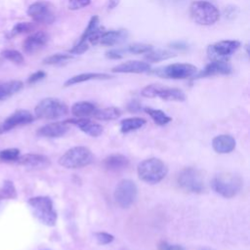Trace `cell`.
Instances as JSON below:
<instances>
[{"instance_id":"9a60e30c","label":"cell","mask_w":250,"mask_h":250,"mask_svg":"<svg viewBox=\"0 0 250 250\" xmlns=\"http://www.w3.org/2000/svg\"><path fill=\"white\" fill-rule=\"evenodd\" d=\"M16 161L21 166L34 169L47 168L51 164V161L47 156L38 153H26L20 155Z\"/></svg>"},{"instance_id":"cb8c5ba5","label":"cell","mask_w":250,"mask_h":250,"mask_svg":"<svg viewBox=\"0 0 250 250\" xmlns=\"http://www.w3.org/2000/svg\"><path fill=\"white\" fill-rule=\"evenodd\" d=\"M23 88V83L20 80H11L0 83V101L6 100Z\"/></svg>"},{"instance_id":"d6a6232c","label":"cell","mask_w":250,"mask_h":250,"mask_svg":"<svg viewBox=\"0 0 250 250\" xmlns=\"http://www.w3.org/2000/svg\"><path fill=\"white\" fill-rule=\"evenodd\" d=\"M152 50V46L149 44L145 43H134L126 47L125 51L134 55H141V54H146Z\"/></svg>"},{"instance_id":"f6af8a7d","label":"cell","mask_w":250,"mask_h":250,"mask_svg":"<svg viewBox=\"0 0 250 250\" xmlns=\"http://www.w3.org/2000/svg\"><path fill=\"white\" fill-rule=\"evenodd\" d=\"M119 1L120 0H108V2H107V9L108 10L114 9L119 4Z\"/></svg>"},{"instance_id":"2e32d148","label":"cell","mask_w":250,"mask_h":250,"mask_svg":"<svg viewBox=\"0 0 250 250\" xmlns=\"http://www.w3.org/2000/svg\"><path fill=\"white\" fill-rule=\"evenodd\" d=\"M232 72V67L228 61H212L204 69L196 75V78L213 76V75H228Z\"/></svg>"},{"instance_id":"6da1fadb","label":"cell","mask_w":250,"mask_h":250,"mask_svg":"<svg viewBox=\"0 0 250 250\" xmlns=\"http://www.w3.org/2000/svg\"><path fill=\"white\" fill-rule=\"evenodd\" d=\"M137 173L143 182L154 185L166 177L168 167L161 159L152 157L140 162L137 167Z\"/></svg>"},{"instance_id":"3957f363","label":"cell","mask_w":250,"mask_h":250,"mask_svg":"<svg viewBox=\"0 0 250 250\" xmlns=\"http://www.w3.org/2000/svg\"><path fill=\"white\" fill-rule=\"evenodd\" d=\"M215 192L225 198H232L242 188V180L239 176L231 173H221L214 177L211 183Z\"/></svg>"},{"instance_id":"52a82bcc","label":"cell","mask_w":250,"mask_h":250,"mask_svg":"<svg viewBox=\"0 0 250 250\" xmlns=\"http://www.w3.org/2000/svg\"><path fill=\"white\" fill-rule=\"evenodd\" d=\"M152 73L166 79H187L195 76L197 67L187 62H176L155 68Z\"/></svg>"},{"instance_id":"8992f818","label":"cell","mask_w":250,"mask_h":250,"mask_svg":"<svg viewBox=\"0 0 250 250\" xmlns=\"http://www.w3.org/2000/svg\"><path fill=\"white\" fill-rule=\"evenodd\" d=\"M36 117L41 119H57L68 112L67 105L57 98H45L34 108Z\"/></svg>"},{"instance_id":"d6986e66","label":"cell","mask_w":250,"mask_h":250,"mask_svg":"<svg viewBox=\"0 0 250 250\" xmlns=\"http://www.w3.org/2000/svg\"><path fill=\"white\" fill-rule=\"evenodd\" d=\"M67 124H73L78 127L82 132L91 136V137H99L103 133V127L97 122H94L90 119L78 118V119H68L64 121Z\"/></svg>"},{"instance_id":"74e56055","label":"cell","mask_w":250,"mask_h":250,"mask_svg":"<svg viewBox=\"0 0 250 250\" xmlns=\"http://www.w3.org/2000/svg\"><path fill=\"white\" fill-rule=\"evenodd\" d=\"M90 3H91V0H68L67 7L69 10L76 11L89 6Z\"/></svg>"},{"instance_id":"8d00e7d4","label":"cell","mask_w":250,"mask_h":250,"mask_svg":"<svg viewBox=\"0 0 250 250\" xmlns=\"http://www.w3.org/2000/svg\"><path fill=\"white\" fill-rule=\"evenodd\" d=\"M94 235H95V238H96L98 244H100V245L108 244V243L112 242L113 239H114V237H113L112 234H109V233L104 232V231L96 232Z\"/></svg>"},{"instance_id":"7402d4cb","label":"cell","mask_w":250,"mask_h":250,"mask_svg":"<svg viewBox=\"0 0 250 250\" xmlns=\"http://www.w3.org/2000/svg\"><path fill=\"white\" fill-rule=\"evenodd\" d=\"M212 146L218 153H229L235 147V140L230 135H219L212 141Z\"/></svg>"},{"instance_id":"ac0fdd59","label":"cell","mask_w":250,"mask_h":250,"mask_svg":"<svg viewBox=\"0 0 250 250\" xmlns=\"http://www.w3.org/2000/svg\"><path fill=\"white\" fill-rule=\"evenodd\" d=\"M69 130L68 124L63 122H52L40 127L37 135L45 138H59L62 137Z\"/></svg>"},{"instance_id":"d590c367","label":"cell","mask_w":250,"mask_h":250,"mask_svg":"<svg viewBox=\"0 0 250 250\" xmlns=\"http://www.w3.org/2000/svg\"><path fill=\"white\" fill-rule=\"evenodd\" d=\"M34 24L31 22H19L17 23L14 28L11 31V35L15 36L21 33H24V32H30L34 29Z\"/></svg>"},{"instance_id":"5b68a950","label":"cell","mask_w":250,"mask_h":250,"mask_svg":"<svg viewBox=\"0 0 250 250\" xmlns=\"http://www.w3.org/2000/svg\"><path fill=\"white\" fill-rule=\"evenodd\" d=\"M28 204L33 210L34 216L44 225L53 227L57 222V212L53 201L49 196H35L28 199Z\"/></svg>"},{"instance_id":"44dd1931","label":"cell","mask_w":250,"mask_h":250,"mask_svg":"<svg viewBox=\"0 0 250 250\" xmlns=\"http://www.w3.org/2000/svg\"><path fill=\"white\" fill-rule=\"evenodd\" d=\"M129 165V159L120 153H112L106 156L103 161V166L107 171H121L127 168Z\"/></svg>"},{"instance_id":"484cf974","label":"cell","mask_w":250,"mask_h":250,"mask_svg":"<svg viewBox=\"0 0 250 250\" xmlns=\"http://www.w3.org/2000/svg\"><path fill=\"white\" fill-rule=\"evenodd\" d=\"M146 119L142 117H129L121 120L120 122V131L124 134L136 131L142 128L146 124Z\"/></svg>"},{"instance_id":"ffe728a7","label":"cell","mask_w":250,"mask_h":250,"mask_svg":"<svg viewBox=\"0 0 250 250\" xmlns=\"http://www.w3.org/2000/svg\"><path fill=\"white\" fill-rule=\"evenodd\" d=\"M128 32L124 29L104 30L99 38V44L104 46H114L126 40Z\"/></svg>"},{"instance_id":"7c38bea8","label":"cell","mask_w":250,"mask_h":250,"mask_svg":"<svg viewBox=\"0 0 250 250\" xmlns=\"http://www.w3.org/2000/svg\"><path fill=\"white\" fill-rule=\"evenodd\" d=\"M27 15L38 23L51 24L56 20L54 7L45 1H37L32 3L27 9Z\"/></svg>"},{"instance_id":"4fadbf2b","label":"cell","mask_w":250,"mask_h":250,"mask_svg":"<svg viewBox=\"0 0 250 250\" xmlns=\"http://www.w3.org/2000/svg\"><path fill=\"white\" fill-rule=\"evenodd\" d=\"M34 117L33 115L25 109H19L16 110L14 113H12L10 116H8L4 122L0 125V133L8 132L15 127L29 124L33 121Z\"/></svg>"},{"instance_id":"f1b7e54d","label":"cell","mask_w":250,"mask_h":250,"mask_svg":"<svg viewBox=\"0 0 250 250\" xmlns=\"http://www.w3.org/2000/svg\"><path fill=\"white\" fill-rule=\"evenodd\" d=\"M144 110H145L146 113H147L151 117L153 122L155 124L159 125V126L166 125L170 121H172V118L160 109H155V108H151V107H145Z\"/></svg>"},{"instance_id":"f35d334b","label":"cell","mask_w":250,"mask_h":250,"mask_svg":"<svg viewBox=\"0 0 250 250\" xmlns=\"http://www.w3.org/2000/svg\"><path fill=\"white\" fill-rule=\"evenodd\" d=\"M158 250H185L182 245L179 244H170L167 241H160L157 245Z\"/></svg>"},{"instance_id":"4316f807","label":"cell","mask_w":250,"mask_h":250,"mask_svg":"<svg viewBox=\"0 0 250 250\" xmlns=\"http://www.w3.org/2000/svg\"><path fill=\"white\" fill-rule=\"evenodd\" d=\"M121 115V111L119 108L115 106H109L102 109H96V111L93 113V116L96 119L103 120V121H108V120H114L117 119Z\"/></svg>"},{"instance_id":"b9f144b4","label":"cell","mask_w":250,"mask_h":250,"mask_svg":"<svg viewBox=\"0 0 250 250\" xmlns=\"http://www.w3.org/2000/svg\"><path fill=\"white\" fill-rule=\"evenodd\" d=\"M105 57L110 60H119L123 57L122 50L120 49H110L105 52Z\"/></svg>"},{"instance_id":"4dcf8cb0","label":"cell","mask_w":250,"mask_h":250,"mask_svg":"<svg viewBox=\"0 0 250 250\" xmlns=\"http://www.w3.org/2000/svg\"><path fill=\"white\" fill-rule=\"evenodd\" d=\"M72 58H73V56L70 55V54L58 53V54H53V55L45 58L43 60V63L54 65V64H59V63H62V62H65L71 60Z\"/></svg>"},{"instance_id":"5bb4252c","label":"cell","mask_w":250,"mask_h":250,"mask_svg":"<svg viewBox=\"0 0 250 250\" xmlns=\"http://www.w3.org/2000/svg\"><path fill=\"white\" fill-rule=\"evenodd\" d=\"M49 36L44 31H36L27 36L23 43L22 49L26 54L32 55L39 52L48 42Z\"/></svg>"},{"instance_id":"8fae6325","label":"cell","mask_w":250,"mask_h":250,"mask_svg":"<svg viewBox=\"0 0 250 250\" xmlns=\"http://www.w3.org/2000/svg\"><path fill=\"white\" fill-rule=\"evenodd\" d=\"M239 47L237 40H221L207 47V56L212 61H227Z\"/></svg>"},{"instance_id":"7dc6e473","label":"cell","mask_w":250,"mask_h":250,"mask_svg":"<svg viewBox=\"0 0 250 250\" xmlns=\"http://www.w3.org/2000/svg\"><path fill=\"white\" fill-rule=\"evenodd\" d=\"M202 250H211V249H202Z\"/></svg>"},{"instance_id":"bcb514c9","label":"cell","mask_w":250,"mask_h":250,"mask_svg":"<svg viewBox=\"0 0 250 250\" xmlns=\"http://www.w3.org/2000/svg\"><path fill=\"white\" fill-rule=\"evenodd\" d=\"M172 2H180V1H184V0H170Z\"/></svg>"},{"instance_id":"1f68e13d","label":"cell","mask_w":250,"mask_h":250,"mask_svg":"<svg viewBox=\"0 0 250 250\" xmlns=\"http://www.w3.org/2000/svg\"><path fill=\"white\" fill-rule=\"evenodd\" d=\"M17 197V190L16 188L11 181H5L3 187L0 188V199L7 198L13 199Z\"/></svg>"},{"instance_id":"ba28073f","label":"cell","mask_w":250,"mask_h":250,"mask_svg":"<svg viewBox=\"0 0 250 250\" xmlns=\"http://www.w3.org/2000/svg\"><path fill=\"white\" fill-rule=\"evenodd\" d=\"M141 95L145 98H160L164 101L183 102L186 100L185 93L178 88H171L161 84H149L144 87Z\"/></svg>"},{"instance_id":"7bdbcfd3","label":"cell","mask_w":250,"mask_h":250,"mask_svg":"<svg viewBox=\"0 0 250 250\" xmlns=\"http://www.w3.org/2000/svg\"><path fill=\"white\" fill-rule=\"evenodd\" d=\"M128 109L130 111H139L141 109V105L138 102H132L129 105H128Z\"/></svg>"},{"instance_id":"30bf717a","label":"cell","mask_w":250,"mask_h":250,"mask_svg":"<svg viewBox=\"0 0 250 250\" xmlns=\"http://www.w3.org/2000/svg\"><path fill=\"white\" fill-rule=\"evenodd\" d=\"M113 196L116 203L120 207L128 208L137 199L138 188L132 180H129V179L121 180L115 187Z\"/></svg>"},{"instance_id":"ee69618b","label":"cell","mask_w":250,"mask_h":250,"mask_svg":"<svg viewBox=\"0 0 250 250\" xmlns=\"http://www.w3.org/2000/svg\"><path fill=\"white\" fill-rule=\"evenodd\" d=\"M171 46H172V48L178 49V50H183V49L188 48V46L184 42H174L171 44Z\"/></svg>"},{"instance_id":"83f0119b","label":"cell","mask_w":250,"mask_h":250,"mask_svg":"<svg viewBox=\"0 0 250 250\" xmlns=\"http://www.w3.org/2000/svg\"><path fill=\"white\" fill-rule=\"evenodd\" d=\"M175 56L176 55L171 51L158 49V50H151L150 52L146 53L145 56V59L147 61V62H158L171 59Z\"/></svg>"},{"instance_id":"d4e9b609","label":"cell","mask_w":250,"mask_h":250,"mask_svg":"<svg viewBox=\"0 0 250 250\" xmlns=\"http://www.w3.org/2000/svg\"><path fill=\"white\" fill-rule=\"evenodd\" d=\"M97 107L94 104L86 101L77 102L72 104L71 106V113L76 117H86L93 115V113L96 111Z\"/></svg>"},{"instance_id":"277c9868","label":"cell","mask_w":250,"mask_h":250,"mask_svg":"<svg viewBox=\"0 0 250 250\" xmlns=\"http://www.w3.org/2000/svg\"><path fill=\"white\" fill-rule=\"evenodd\" d=\"M94 161L92 151L86 146H74L66 150L60 158L59 164L67 169H78L90 165Z\"/></svg>"},{"instance_id":"e575fe53","label":"cell","mask_w":250,"mask_h":250,"mask_svg":"<svg viewBox=\"0 0 250 250\" xmlns=\"http://www.w3.org/2000/svg\"><path fill=\"white\" fill-rule=\"evenodd\" d=\"M2 57H4L6 60L12 62H15V63H22L24 59H23V56L17 50H11V49H7V50H4L2 53H1Z\"/></svg>"},{"instance_id":"7a4b0ae2","label":"cell","mask_w":250,"mask_h":250,"mask_svg":"<svg viewBox=\"0 0 250 250\" xmlns=\"http://www.w3.org/2000/svg\"><path fill=\"white\" fill-rule=\"evenodd\" d=\"M191 20L199 25H212L220 19L218 8L211 2L204 0L193 1L189 6Z\"/></svg>"},{"instance_id":"f546056e","label":"cell","mask_w":250,"mask_h":250,"mask_svg":"<svg viewBox=\"0 0 250 250\" xmlns=\"http://www.w3.org/2000/svg\"><path fill=\"white\" fill-rule=\"evenodd\" d=\"M99 17L97 15L93 16L90 21H89V23L87 25V27L85 28L84 32L82 33L81 37H80V40L78 41V43H83V42H88V39L89 37L99 28Z\"/></svg>"},{"instance_id":"e0dca14e","label":"cell","mask_w":250,"mask_h":250,"mask_svg":"<svg viewBox=\"0 0 250 250\" xmlns=\"http://www.w3.org/2000/svg\"><path fill=\"white\" fill-rule=\"evenodd\" d=\"M151 66L148 62L143 61H128L111 68L112 72L117 73H144L150 71Z\"/></svg>"},{"instance_id":"836d02e7","label":"cell","mask_w":250,"mask_h":250,"mask_svg":"<svg viewBox=\"0 0 250 250\" xmlns=\"http://www.w3.org/2000/svg\"><path fill=\"white\" fill-rule=\"evenodd\" d=\"M19 156H20V149L15 147L0 150V161H4V162L16 161Z\"/></svg>"},{"instance_id":"9c48e42d","label":"cell","mask_w":250,"mask_h":250,"mask_svg":"<svg viewBox=\"0 0 250 250\" xmlns=\"http://www.w3.org/2000/svg\"><path fill=\"white\" fill-rule=\"evenodd\" d=\"M179 186L193 193H201L205 189L204 179L201 172L193 167H187L183 169L178 176Z\"/></svg>"},{"instance_id":"603a6c76","label":"cell","mask_w":250,"mask_h":250,"mask_svg":"<svg viewBox=\"0 0 250 250\" xmlns=\"http://www.w3.org/2000/svg\"><path fill=\"white\" fill-rule=\"evenodd\" d=\"M111 78V75L107 73H99V72H87V73H80L77 75H74L67 79L63 86L68 87L72 86L74 84L82 83L85 81H90V80H104V79H109Z\"/></svg>"},{"instance_id":"60d3db41","label":"cell","mask_w":250,"mask_h":250,"mask_svg":"<svg viewBox=\"0 0 250 250\" xmlns=\"http://www.w3.org/2000/svg\"><path fill=\"white\" fill-rule=\"evenodd\" d=\"M45 76H46V73H45L43 70H38V71L32 73V74L28 77L27 83H28V84H34V83H36V82L42 80L43 78H45Z\"/></svg>"},{"instance_id":"ab89813d","label":"cell","mask_w":250,"mask_h":250,"mask_svg":"<svg viewBox=\"0 0 250 250\" xmlns=\"http://www.w3.org/2000/svg\"><path fill=\"white\" fill-rule=\"evenodd\" d=\"M89 46L87 42H83V43H77L76 45H74L70 50L69 53L70 54H74V55H80L85 53L88 50Z\"/></svg>"}]
</instances>
